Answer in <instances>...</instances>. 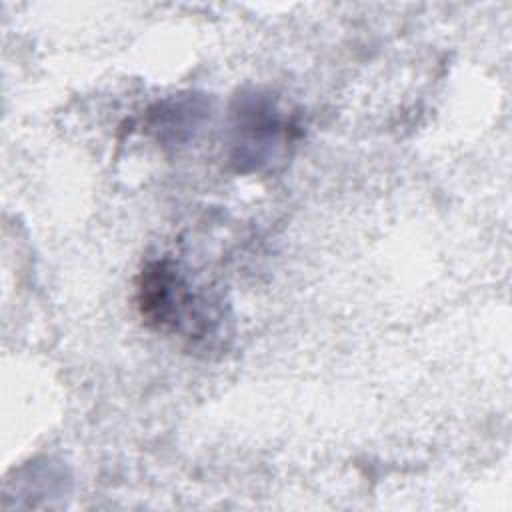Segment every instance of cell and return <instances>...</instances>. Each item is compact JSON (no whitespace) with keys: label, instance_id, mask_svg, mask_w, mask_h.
Wrapping results in <instances>:
<instances>
[{"label":"cell","instance_id":"cell-1","mask_svg":"<svg viewBox=\"0 0 512 512\" xmlns=\"http://www.w3.org/2000/svg\"><path fill=\"white\" fill-rule=\"evenodd\" d=\"M136 302L146 324L178 332L184 338L202 340L212 332L216 318L210 314V304L192 290L178 264L170 258L148 262L136 284Z\"/></svg>","mask_w":512,"mask_h":512}]
</instances>
